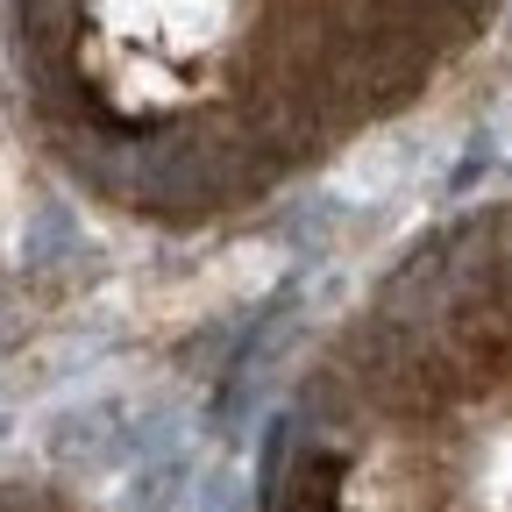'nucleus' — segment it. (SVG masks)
I'll list each match as a JSON object with an SVG mask.
<instances>
[{
	"label": "nucleus",
	"mask_w": 512,
	"mask_h": 512,
	"mask_svg": "<svg viewBox=\"0 0 512 512\" xmlns=\"http://www.w3.org/2000/svg\"><path fill=\"white\" fill-rule=\"evenodd\" d=\"M498 0H8L15 107L107 221L221 235L399 121Z\"/></svg>",
	"instance_id": "obj_1"
},
{
	"label": "nucleus",
	"mask_w": 512,
	"mask_h": 512,
	"mask_svg": "<svg viewBox=\"0 0 512 512\" xmlns=\"http://www.w3.org/2000/svg\"><path fill=\"white\" fill-rule=\"evenodd\" d=\"M0 512H79V505L36 477H0Z\"/></svg>",
	"instance_id": "obj_2"
}]
</instances>
